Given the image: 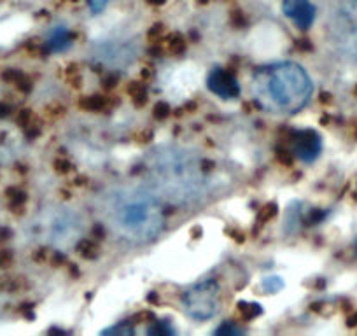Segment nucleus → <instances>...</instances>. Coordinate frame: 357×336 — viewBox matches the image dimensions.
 Here are the masks:
<instances>
[{
    "label": "nucleus",
    "instance_id": "11",
    "mask_svg": "<svg viewBox=\"0 0 357 336\" xmlns=\"http://www.w3.org/2000/svg\"><path fill=\"white\" fill-rule=\"evenodd\" d=\"M261 285H263V289L266 292H270V294H275V292H278V291H282V289H284V280H282V277L271 275V277H264L263 282H261Z\"/></svg>",
    "mask_w": 357,
    "mask_h": 336
},
{
    "label": "nucleus",
    "instance_id": "15",
    "mask_svg": "<svg viewBox=\"0 0 357 336\" xmlns=\"http://www.w3.org/2000/svg\"><path fill=\"white\" fill-rule=\"evenodd\" d=\"M149 2H154V4H160V2H163V0H149Z\"/></svg>",
    "mask_w": 357,
    "mask_h": 336
},
{
    "label": "nucleus",
    "instance_id": "8",
    "mask_svg": "<svg viewBox=\"0 0 357 336\" xmlns=\"http://www.w3.org/2000/svg\"><path fill=\"white\" fill-rule=\"evenodd\" d=\"M207 88L214 95L224 100H235L240 95V84L233 74L222 69H214L207 76Z\"/></svg>",
    "mask_w": 357,
    "mask_h": 336
},
{
    "label": "nucleus",
    "instance_id": "14",
    "mask_svg": "<svg viewBox=\"0 0 357 336\" xmlns=\"http://www.w3.org/2000/svg\"><path fill=\"white\" fill-rule=\"evenodd\" d=\"M107 4L109 0H88V6H90L91 13H100V11L105 9Z\"/></svg>",
    "mask_w": 357,
    "mask_h": 336
},
{
    "label": "nucleus",
    "instance_id": "9",
    "mask_svg": "<svg viewBox=\"0 0 357 336\" xmlns=\"http://www.w3.org/2000/svg\"><path fill=\"white\" fill-rule=\"evenodd\" d=\"M282 11L299 30H308L315 21V7L310 0H284Z\"/></svg>",
    "mask_w": 357,
    "mask_h": 336
},
{
    "label": "nucleus",
    "instance_id": "7",
    "mask_svg": "<svg viewBox=\"0 0 357 336\" xmlns=\"http://www.w3.org/2000/svg\"><path fill=\"white\" fill-rule=\"evenodd\" d=\"M292 151L303 163H313L320 156L322 139L315 130H299L292 135Z\"/></svg>",
    "mask_w": 357,
    "mask_h": 336
},
{
    "label": "nucleus",
    "instance_id": "13",
    "mask_svg": "<svg viewBox=\"0 0 357 336\" xmlns=\"http://www.w3.org/2000/svg\"><path fill=\"white\" fill-rule=\"evenodd\" d=\"M242 333L243 331L231 322H224L222 326H219L217 329H215V334H242Z\"/></svg>",
    "mask_w": 357,
    "mask_h": 336
},
{
    "label": "nucleus",
    "instance_id": "16",
    "mask_svg": "<svg viewBox=\"0 0 357 336\" xmlns=\"http://www.w3.org/2000/svg\"><path fill=\"white\" fill-rule=\"evenodd\" d=\"M355 250H357V238H355Z\"/></svg>",
    "mask_w": 357,
    "mask_h": 336
},
{
    "label": "nucleus",
    "instance_id": "2",
    "mask_svg": "<svg viewBox=\"0 0 357 336\" xmlns=\"http://www.w3.org/2000/svg\"><path fill=\"white\" fill-rule=\"evenodd\" d=\"M250 93L261 109L270 114L292 116L310 102L313 83L296 62H273L254 70Z\"/></svg>",
    "mask_w": 357,
    "mask_h": 336
},
{
    "label": "nucleus",
    "instance_id": "5",
    "mask_svg": "<svg viewBox=\"0 0 357 336\" xmlns=\"http://www.w3.org/2000/svg\"><path fill=\"white\" fill-rule=\"evenodd\" d=\"M329 28L336 49L357 65V0H340L336 4Z\"/></svg>",
    "mask_w": 357,
    "mask_h": 336
},
{
    "label": "nucleus",
    "instance_id": "10",
    "mask_svg": "<svg viewBox=\"0 0 357 336\" xmlns=\"http://www.w3.org/2000/svg\"><path fill=\"white\" fill-rule=\"evenodd\" d=\"M72 44V35L67 28L63 27H56L53 28L48 34V39H46V46L51 53H62L65 49L70 48Z\"/></svg>",
    "mask_w": 357,
    "mask_h": 336
},
{
    "label": "nucleus",
    "instance_id": "4",
    "mask_svg": "<svg viewBox=\"0 0 357 336\" xmlns=\"http://www.w3.org/2000/svg\"><path fill=\"white\" fill-rule=\"evenodd\" d=\"M39 236L55 249H69L83 233V221L69 208H53L37 222Z\"/></svg>",
    "mask_w": 357,
    "mask_h": 336
},
{
    "label": "nucleus",
    "instance_id": "12",
    "mask_svg": "<svg viewBox=\"0 0 357 336\" xmlns=\"http://www.w3.org/2000/svg\"><path fill=\"white\" fill-rule=\"evenodd\" d=\"M132 333H133L132 327H130L128 324H123V322H119V324H116V326L107 327V329L102 331V334H132Z\"/></svg>",
    "mask_w": 357,
    "mask_h": 336
},
{
    "label": "nucleus",
    "instance_id": "6",
    "mask_svg": "<svg viewBox=\"0 0 357 336\" xmlns=\"http://www.w3.org/2000/svg\"><path fill=\"white\" fill-rule=\"evenodd\" d=\"M184 312L194 320H208L217 313L219 308V285L214 278L194 284L182 296Z\"/></svg>",
    "mask_w": 357,
    "mask_h": 336
},
{
    "label": "nucleus",
    "instance_id": "1",
    "mask_svg": "<svg viewBox=\"0 0 357 336\" xmlns=\"http://www.w3.org/2000/svg\"><path fill=\"white\" fill-rule=\"evenodd\" d=\"M104 217L111 229L132 243H147L161 233L165 214L151 189L119 187L104 198Z\"/></svg>",
    "mask_w": 357,
    "mask_h": 336
},
{
    "label": "nucleus",
    "instance_id": "3",
    "mask_svg": "<svg viewBox=\"0 0 357 336\" xmlns=\"http://www.w3.org/2000/svg\"><path fill=\"white\" fill-rule=\"evenodd\" d=\"M153 193L161 201L189 203L205 189V170L194 153L182 147H158L147 158Z\"/></svg>",
    "mask_w": 357,
    "mask_h": 336
}]
</instances>
